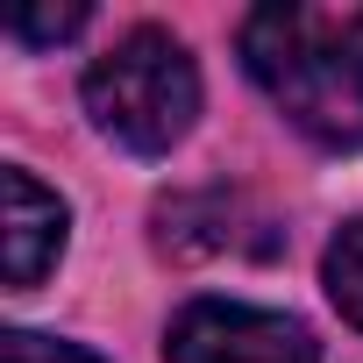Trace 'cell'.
<instances>
[{
    "label": "cell",
    "instance_id": "1",
    "mask_svg": "<svg viewBox=\"0 0 363 363\" xmlns=\"http://www.w3.org/2000/svg\"><path fill=\"white\" fill-rule=\"evenodd\" d=\"M242 65L313 143H363V8H257Z\"/></svg>",
    "mask_w": 363,
    "mask_h": 363
},
{
    "label": "cell",
    "instance_id": "5",
    "mask_svg": "<svg viewBox=\"0 0 363 363\" xmlns=\"http://www.w3.org/2000/svg\"><path fill=\"white\" fill-rule=\"evenodd\" d=\"M328 299L349 328H363V221H349L328 242Z\"/></svg>",
    "mask_w": 363,
    "mask_h": 363
},
{
    "label": "cell",
    "instance_id": "7",
    "mask_svg": "<svg viewBox=\"0 0 363 363\" xmlns=\"http://www.w3.org/2000/svg\"><path fill=\"white\" fill-rule=\"evenodd\" d=\"M0 356H8V363H100L93 349H79V342H57V335H29V328H15Z\"/></svg>",
    "mask_w": 363,
    "mask_h": 363
},
{
    "label": "cell",
    "instance_id": "6",
    "mask_svg": "<svg viewBox=\"0 0 363 363\" xmlns=\"http://www.w3.org/2000/svg\"><path fill=\"white\" fill-rule=\"evenodd\" d=\"M79 29H86V8H15L8 15V36H22V43H65Z\"/></svg>",
    "mask_w": 363,
    "mask_h": 363
},
{
    "label": "cell",
    "instance_id": "2",
    "mask_svg": "<svg viewBox=\"0 0 363 363\" xmlns=\"http://www.w3.org/2000/svg\"><path fill=\"white\" fill-rule=\"evenodd\" d=\"M86 114L135 157H164L200 121V65L171 29H128L86 72Z\"/></svg>",
    "mask_w": 363,
    "mask_h": 363
},
{
    "label": "cell",
    "instance_id": "3",
    "mask_svg": "<svg viewBox=\"0 0 363 363\" xmlns=\"http://www.w3.org/2000/svg\"><path fill=\"white\" fill-rule=\"evenodd\" d=\"M164 363H320V349L292 313L242 299H193L164 328Z\"/></svg>",
    "mask_w": 363,
    "mask_h": 363
},
{
    "label": "cell",
    "instance_id": "4",
    "mask_svg": "<svg viewBox=\"0 0 363 363\" xmlns=\"http://www.w3.org/2000/svg\"><path fill=\"white\" fill-rule=\"evenodd\" d=\"M0 200H8V214H0L8 292H29V285H43V271L65 257V228H72V214H65V200H57L50 186H36L22 164L0 171Z\"/></svg>",
    "mask_w": 363,
    "mask_h": 363
}]
</instances>
